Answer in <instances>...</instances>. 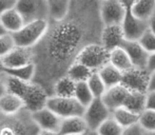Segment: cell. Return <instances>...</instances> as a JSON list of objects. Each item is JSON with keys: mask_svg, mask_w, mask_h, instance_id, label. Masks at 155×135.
I'll use <instances>...</instances> for the list:
<instances>
[{"mask_svg": "<svg viewBox=\"0 0 155 135\" xmlns=\"http://www.w3.org/2000/svg\"><path fill=\"white\" fill-rule=\"evenodd\" d=\"M104 23L100 0H72L67 18L50 22L42 40L32 49L36 74L33 81L40 84L50 97L53 87L91 43H100Z\"/></svg>", "mask_w": 155, "mask_h": 135, "instance_id": "obj_1", "label": "cell"}, {"mask_svg": "<svg viewBox=\"0 0 155 135\" xmlns=\"http://www.w3.org/2000/svg\"><path fill=\"white\" fill-rule=\"evenodd\" d=\"M6 93L18 96L25 104V108L32 114L47 107L50 95L40 86L34 81H23L8 74L1 76Z\"/></svg>", "mask_w": 155, "mask_h": 135, "instance_id": "obj_2", "label": "cell"}, {"mask_svg": "<svg viewBox=\"0 0 155 135\" xmlns=\"http://www.w3.org/2000/svg\"><path fill=\"white\" fill-rule=\"evenodd\" d=\"M39 131L32 113L27 109L14 115L0 113V135H38Z\"/></svg>", "mask_w": 155, "mask_h": 135, "instance_id": "obj_3", "label": "cell"}, {"mask_svg": "<svg viewBox=\"0 0 155 135\" xmlns=\"http://www.w3.org/2000/svg\"><path fill=\"white\" fill-rule=\"evenodd\" d=\"M48 29H49L48 20H38L25 23L20 31L13 34L16 47L33 49L42 40L45 35L47 34Z\"/></svg>", "mask_w": 155, "mask_h": 135, "instance_id": "obj_4", "label": "cell"}, {"mask_svg": "<svg viewBox=\"0 0 155 135\" xmlns=\"http://www.w3.org/2000/svg\"><path fill=\"white\" fill-rule=\"evenodd\" d=\"M76 61L88 67L93 72H98L106 64H110V51L101 43H91L80 52Z\"/></svg>", "mask_w": 155, "mask_h": 135, "instance_id": "obj_5", "label": "cell"}, {"mask_svg": "<svg viewBox=\"0 0 155 135\" xmlns=\"http://www.w3.org/2000/svg\"><path fill=\"white\" fill-rule=\"evenodd\" d=\"M126 14V0H100V17L104 27L121 25Z\"/></svg>", "mask_w": 155, "mask_h": 135, "instance_id": "obj_6", "label": "cell"}, {"mask_svg": "<svg viewBox=\"0 0 155 135\" xmlns=\"http://www.w3.org/2000/svg\"><path fill=\"white\" fill-rule=\"evenodd\" d=\"M47 108L53 111L61 119L76 116H84V111H86V108L82 104H80L74 97L61 98V97L51 96L49 97Z\"/></svg>", "mask_w": 155, "mask_h": 135, "instance_id": "obj_7", "label": "cell"}, {"mask_svg": "<svg viewBox=\"0 0 155 135\" xmlns=\"http://www.w3.org/2000/svg\"><path fill=\"white\" fill-rule=\"evenodd\" d=\"M16 8L25 23L38 20L49 21V5L47 0L17 1Z\"/></svg>", "mask_w": 155, "mask_h": 135, "instance_id": "obj_8", "label": "cell"}, {"mask_svg": "<svg viewBox=\"0 0 155 135\" xmlns=\"http://www.w3.org/2000/svg\"><path fill=\"white\" fill-rule=\"evenodd\" d=\"M111 116H112V112L104 104L101 98L94 99L92 104L86 108L84 114L87 126L91 131H97L98 128Z\"/></svg>", "mask_w": 155, "mask_h": 135, "instance_id": "obj_9", "label": "cell"}, {"mask_svg": "<svg viewBox=\"0 0 155 135\" xmlns=\"http://www.w3.org/2000/svg\"><path fill=\"white\" fill-rule=\"evenodd\" d=\"M127 2V14L123 22V30L127 41H139L143 35L149 30V22L136 18L131 12V1Z\"/></svg>", "mask_w": 155, "mask_h": 135, "instance_id": "obj_10", "label": "cell"}, {"mask_svg": "<svg viewBox=\"0 0 155 135\" xmlns=\"http://www.w3.org/2000/svg\"><path fill=\"white\" fill-rule=\"evenodd\" d=\"M150 81V73L143 69H133L123 73L121 84L133 92L148 93Z\"/></svg>", "mask_w": 155, "mask_h": 135, "instance_id": "obj_11", "label": "cell"}, {"mask_svg": "<svg viewBox=\"0 0 155 135\" xmlns=\"http://www.w3.org/2000/svg\"><path fill=\"white\" fill-rule=\"evenodd\" d=\"M2 59L6 70L18 69L34 64V54L32 49L16 47Z\"/></svg>", "mask_w": 155, "mask_h": 135, "instance_id": "obj_12", "label": "cell"}, {"mask_svg": "<svg viewBox=\"0 0 155 135\" xmlns=\"http://www.w3.org/2000/svg\"><path fill=\"white\" fill-rule=\"evenodd\" d=\"M32 116L40 130L59 132L62 119L47 107L45 109H42V110L33 113Z\"/></svg>", "mask_w": 155, "mask_h": 135, "instance_id": "obj_13", "label": "cell"}, {"mask_svg": "<svg viewBox=\"0 0 155 135\" xmlns=\"http://www.w3.org/2000/svg\"><path fill=\"white\" fill-rule=\"evenodd\" d=\"M124 38L123 25H107L104 27L101 32L100 43L106 48L108 51H113L117 48L124 45Z\"/></svg>", "mask_w": 155, "mask_h": 135, "instance_id": "obj_14", "label": "cell"}, {"mask_svg": "<svg viewBox=\"0 0 155 135\" xmlns=\"http://www.w3.org/2000/svg\"><path fill=\"white\" fill-rule=\"evenodd\" d=\"M129 94H130V90L124 88L123 84H118L116 87L108 89L101 99L104 104L111 110V112H113L116 109L126 106Z\"/></svg>", "mask_w": 155, "mask_h": 135, "instance_id": "obj_15", "label": "cell"}, {"mask_svg": "<svg viewBox=\"0 0 155 135\" xmlns=\"http://www.w3.org/2000/svg\"><path fill=\"white\" fill-rule=\"evenodd\" d=\"M123 48L126 50L134 68L147 70L150 54L141 47L138 41H124Z\"/></svg>", "mask_w": 155, "mask_h": 135, "instance_id": "obj_16", "label": "cell"}, {"mask_svg": "<svg viewBox=\"0 0 155 135\" xmlns=\"http://www.w3.org/2000/svg\"><path fill=\"white\" fill-rule=\"evenodd\" d=\"M89 131V128L84 116L70 117L62 119L60 125V135H84Z\"/></svg>", "mask_w": 155, "mask_h": 135, "instance_id": "obj_17", "label": "cell"}, {"mask_svg": "<svg viewBox=\"0 0 155 135\" xmlns=\"http://www.w3.org/2000/svg\"><path fill=\"white\" fill-rule=\"evenodd\" d=\"M0 23L8 34H15L25 27V22L16 8L8 11L0 17Z\"/></svg>", "mask_w": 155, "mask_h": 135, "instance_id": "obj_18", "label": "cell"}, {"mask_svg": "<svg viewBox=\"0 0 155 135\" xmlns=\"http://www.w3.org/2000/svg\"><path fill=\"white\" fill-rule=\"evenodd\" d=\"M72 0H49V21L58 22L67 18L71 11Z\"/></svg>", "mask_w": 155, "mask_h": 135, "instance_id": "obj_19", "label": "cell"}, {"mask_svg": "<svg viewBox=\"0 0 155 135\" xmlns=\"http://www.w3.org/2000/svg\"><path fill=\"white\" fill-rule=\"evenodd\" d=\"M131 12L136 18L149 22L155 13V0L131 1Z\"/></svg>", "mask_w": 155, "mask_h": 135, "instance_id": "obj_20", "label": "cell"}, {"mask_svg": "<svg viewBox=\"0 0 155 135\" xmlns=\"http://www.w3.org/2000/svg\"><path fill=\"white\" fill-rule=\"evenodd\" d=\"M76 86L77 84L74 80H72L69 76H63V77L59 78L54 84L52 96L61 97V98H72L75 96Z\"/></svg>", "mask_w": 155, "mask_h": 135, "instance_id": "obj_21", "label": "cell"}, {"mask_svg": "<svg viewBox=\"0 0 155 135\" xmlns=\"http://www.w3.org/2000/svg\"><path fill=\"white\" fill-rule=\"evenodd\" d=\"M25 108L23 101L16 95L5 93L0 98V113L5 115H14L22 111Z\"/></svg>", "mask_w": 155, "mask_h": 135, "instance_id": "obj_22", "label": "cell"}, {"mask_svg": "<svg viewBox=\"0 0 155 135\" xmlns=\"http://www.w3.org/2000/svg\"><path fill=\"white\" fill-rule=\"evenodd\" d=\"M112 116L124 129H128L139 123V114L124 107L113 111Z\"/></svg>", "mask_w": 155, "mask_h": 135, "instance_id": "obj_23", "label": "cell"}, {"mask_svg": "<svg viewBox=\"0 0 155 135\" xmlns=\"http://www.w3.org/2000/svg\"><path fill=\"white\" fill-rule=\"evenodd\" d=\"M110 64L123 73L134 68L128 53L123 47L117 48L110 52Z\"/></svg>", "mask_w": 155, "mask_h": 135, "instance_id": "obj_24", "label": "cell"}, {"mask_svg": "<svg viewBox=\"0 0 155 135\" xmlns=\"http://www.w3.org/2000/svg\"><path fill=\"white\" fill-rule=\"evenodd\" d=\"M98 74L100 75L101 79L104 80L107 89L113 88L118 84H121L123 80V72H120L118 69H116L111 64H106L102 69L98 71Z\"/></svg>", "mask_w": 155, "mask_h": 135, "instance_id": "obj_25", "label": "cell"}, {"mask_svg": "<svg viewBox=\"0 0 155 135\" xmlns=\"http://www.w3.org/2000/svg\"><path fill=\"white\" fill-rule=\"evenodd\" d=\"M147 95L148 93H140V92H133L130 91L128 100L126 102V106L124 108H127L133 112L140 115L143 111L147 109Z\"/></svg>", "mask_w": 155, "mask_h": 135, "instance_id": "obj_26", "label": "cell"}, {"mask_svg": "<svg viewBox=\"0 0 155 135\" xmlns=\"http://www.w3.org/2000/svg\"><path fill=\"white\" fill-rule=\"evenodd\" d=\"M93 72L91 69H89L88 67L84 66L80 62L75 61L70 69L67 72V76H69L72 80L76 82V84H79V82H87L89 80V78L93 75Z\"/></svg>", "mask_w": 155, "mask_h": 135, "instance_id": "obj_27", "label": "cell"}, {"mask_svg": "<svg viewBox=\"0 0 155 135\" xmlns=\"http://www.w3.org/2000/svg\"><path fill=\"white\" fill-rule=\"evenodd\" d=\"M74 98L76 99L80 104L87 108L88 106H90L92 104V101L95 99V97L93 96L92 92H91L90 88H89L87 82H79L76 86V91H75V96Z\"/></svg>", "mask_w": 155, "mask_h": 135, "instance_id": "obj_28", "label": "cell"}, {"mask_svg": "<svg viewBox=\"0 0 155 135\" xmlns=\"http://www.w3.org/2000/svg\"><path fill=\"white\" fill-rule=\"evenodd\" d=\"M6 74L17 78V79L30 82L34 80L35 74H36V68H35L34 64H29V66L18 68V69L6 70Z\"/></svg>", "mask_w": 155, "mask_h": 135, "instance_id": "obj_29", "label": "cell"}, {"mask_svg": "<svg viewBox=\"0 0 155 135\" xmlns=\"http://www.w3.org/2000/svg\"><path fill=\"white\" fill-rule=\"evenodd\" d=\"M89 88H90L91 92H92L93 96L95 98H102V96L104 95V93L107 92V87L104 84V80L101 79L100 75L98 74V72L93 73V75L89 78V80L87 81Z\"/></svg>", "mask_w": 155, "mask_h": 135, "instance_id": "obj_30", "label": "cell"}, {"mask_svg": "<svg viewBox=\"0 0 155 135\" xmlns=\"http://www.w3.org/2000/svg\"><path fill=\"white\" fill-rule=\"evenodd\" d=\"M97 132L100 135H123L124 129L111 116L98 128Z\"/></svg>", "mask_w": 155, "mask_h": 135, "instance_id": "obj_31", "label": "cell"}, {"mask_svg": "<svg viewBox=\"0 0 155 135\" xmlns=\"http://www.w3.org/2000/svg\"><path fill=\"white\" fill-rule=\"evenodd\" d=\"M139 126L148 133L155 132V110L146 109L139 115Z\"/></svg>", "mask_w": 155, "mask_h": 135, "instance_id": "obj_32", "label": "cell"}, {"mask_svg": "<svg viewBox=\"0 0 155 135\" xmlns=\"http://www.w3.org/2000/svg\"><path fill=\"white\" fill-rule=\"evenodd\" d=\"M16 48L12 34H5L0 37V57L3 58Z\"/></svg>", "mask_w": 155, "mask_h": 135, "instance_id": "obj_33", "label": "cell"}, {"mask_svg": "<svg viewBox=\"0 0 155 135\" xmlns=\"http://www.w3.org/2000/svg\"><path fill=\"white\" fill-rule=\"evenodd\" d=\"M141 44V47L146 50L149 54L155 53V34L152 33L150 30H148L145 34L143 35L138 41Z\"/></svg>", "mask_w": 155, "mask_h": 135, "instance_id": "obj_34", "label": "cell"}, {"mask_svg": "<svg viewBox=\"0 0 155 135\" xmlns=\"http://www.w3.org/2000/svg\"><path fill=\"white\" fill-rule=\"evenodd\" d=\"M17 1L15 0H0V17L8 11L16 8Z\"/></svg>", "mask_w": 155, "mask_h": 135, "instance_id": "obj_35", "label": "cell"}, {"mask_svg": "<svg viewBox=\"0 0 155 135\" xmlns=\"http://www.w3.org/2000/svg\"><path fill=\"white\" fill-rule=\"evenodd\" d=\"M123 135H148V132L145 131L138 123V125L133 126V127L128 128V129H124Z\"/></svg>", "mask_w": 155, "mask_h": 135, "instance_id": "obj_36", "label": "cell"}, {"mask_svg": "<svg viewBox=\"0 0 155 135\" xmlns=\"http://www.w3.org/2000/svg\"><path fill=\"white\" fill-rule=\"evenodd\" d=\"M147 109L155 110V92H149L147 95Z\"/></svg>", "mask_w": 155, "mask_h": 135, "instance_id": "obj_37", "label": "cell"}, {"mask_svg": "<svg viewBox=\"0 0 155 135\" xmlns=\"http://www.w3.org/2000/svg\"><path fill=\"white\" fill-rule=\"evenodd\" d=\"M147 71L150 74L155 72V53L150 54L149 60H148V64H147Z\"/></svg>", "mask_w": 155, "mask_h": 135, "instance_id": "obj_38", "label": "cell"}, {"mask_svg": "<svg viewBox=\"0 0 155 135\" xmlns=\"http://www.w3.org/2000/svg\"><path fill=\"white\" fill-rule=\"evenodd\" d=\"M149 92H155V72L150 74V81H149Z\"/></svg>", "mask_w": 155, "mask_h": 135, "instance_id": "obj_39", "label": "cell"}, {"mask_svg": "<svg viewBox=\"0 0 155 135\" xmlns=\"http://www.w3.org/2000/svg\"><path fill=\"white\" fill-rule=\"evenodd\" d=\"M149 30L152 33L155 34V13L153 16L151 17V19L149 20Z\"/></svg>", "mask_w": 155, "mask_h": 135, "instance_id": "obj_40", "label": "cell"}, {"mask_svg": "<svg viewBox=\"0 0 155 135\" xmlns=\"http://www.w3.org/2000/svg\"><path fill=\"white\" fill-rule=\"evenodd\" d=\"M5 73H6V68L4 66L3 59L0 57V77H1L2 75H4Z\"/></svg>", "mask_w": 155, "mask_h": 135, "instance_id": "obj_41", "label": "cell"}, {"mask_svg": "<svg viewBox=\"0 0 155 135\" xmlns=\"http://www.w3.org/2000/svg\"><path fill=\"white\" fill-rule=\"evenodd\" d=\"M5 93H6L5 87H4V84H3V81H2V78L0 77V98H1Z\"/></svg>", "mask_w": 155, "mask_h": 135, "instance_id": "obj_42", "label": "cell"}, {"mask_svg": "<svg viewBox=\"0 0 155 135\" xmlns=\"http://www.w3.org/2000/svg\"><path fill=\"white\" fill-rule=\"evenodd\" d=\"M38 135H60L58 132H53V131H43V130H40L39 131Z\"/></svg>", "mask_w": 155, "mask_h": 135, "instance_id": "obj_43", "label": "cell"}, {"mask_svg": "<svg viewBox=\"0 0 155 135\" xmlns=\"http://www.w3.org/2000/svg\"><path fill=\"white\" fill-rule=\"evenodd\" d=\"M5 34H8V33H6V31L4 30V28L2 27L1 23H0V37L3 36V35H5Z\"/></svg>", "mask_w": 155, "mask_h": 135, "instance_id": "obj_44", "label": "cell"}, {"mask_svg": "<svg viewBox=\"0 0 155 135\" xmlns=\"http://www.w3.org/2000/svg\"><path fill=\"white\" fill-rule=\"evenodd\" d=\"M84 135H100V134L98 133L97 131H91V130H89V131L87 132Z\"/></svg>", "mask_w": 155, "mask_h": 135, "instance_id": "obj_45", "label": "cell"}, {"mask_svg": "<svg viewBox=\"0 0 155 135\" xmlns=\"http://www.w3.org/2000/svg\"><path fill=\"white\" fill-rule=\"evenodd\" d=\"M148 135H155V132H152V133H148Z\"/></svg>", "mask_w": 155, "mask_h": 135, "instance_id": "obj_46", "label": "cell"}]
</instances>
